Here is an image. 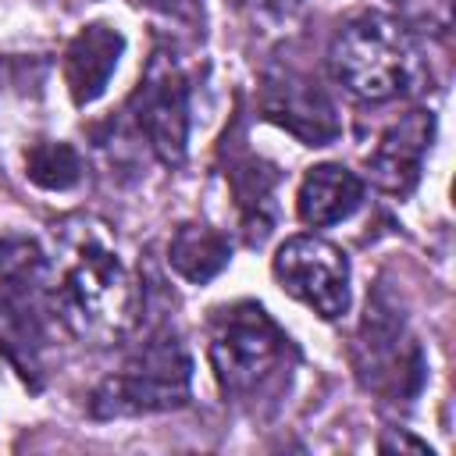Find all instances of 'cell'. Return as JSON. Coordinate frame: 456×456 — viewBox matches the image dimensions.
Listing matches in <instances>:
<instances>
[{
  "label": "cell",
  "instance_id": "obj_1",
  "mask_svg": "<svg viewBox=\"0 0 456 456\" xmlns=\"http://www.w3.org/2000/svg\"><path fill=\"white\" fill-rule=\"evenodd\" d=\"M207 353L224 399L235 403L271 399L289 385V374L296 367L292 338L271 321L260 303L249 299L214 310Z\"/></svg>",
  "mask_w": 456,
  "mask_h": 456
},
{
  "label": "cell",
  "instance_id": "obj_2",
  "mask_svg": "<svg viewBox=\"0 0 456 456\" xmlns=\"http://www.w3.org/2000/svg\"><path fill=\"white\" fill-rule=\"evenodd\" d=\"M57 317L86 342H118L139 314V292L125 264L100 242H82L64 264L53 292Z\"/></svg>",
  "mask_w": 456,
  "mask_h": 456
},
{
  "label": "cell",
  "instance_id": "obj_3",
  "mask_svg": "<svg viewBox=\"0 0 456 456\" xmlns=\"http://www.w3.org/2000/svg\"><path fill=\"white\" fill-rule=\"evenodd\" d=\"M331 71L356 100L385 103L417 89L424 68L410 32L385 14H356L331 39Z\"/></svg>",
  "mask_w": 456,
  "mask_h": 456
},
{
  "label": "cell",
  "instance_id": "obj_4",
  "mask_svg": "<svg viewBox=\"0 0 456 456\" xmlns=\"http://www.w3.org/2000/svg\"><path fill=\"white\" fill-rule=\"evenodd\" d=\"M349 360L360 385L381 395L385 403H410L424 388V370H428L424 349L410 335L406 317L399 314V306L388 299L385 289H378L367 299Z\"/></svg>",
  "mask_w": 456,
  "mask_h": 456
},
{
  "label": "cell",
  "instance_id": "obj_5",
  "mask_svg": "<svg viewBox=\"0 0 456 456\" xmlns=\"http://www.w3.org/2000/svg\"><path fill=\"white\" fill-rule=\"evenodd\" d=\"M192 360L171 331L153 335L128 363L93 392V417H135L160 413L189 403Z\"/></svg>",
  "mask_w": 456,
  "mask_h": 456
},
{
  "label": "cell",
  "instance_id": "obj_6",
  "mask_svg": "<svg viewBox=\"0 0 456 456\" xmlns=\"http://www.w3.org/2000/svg\"><path fill=\"white\" fill-rule=\"evenodd\" d=\"M128 114L135 118L139 132L146 135L150 150L164 167H178L185 160L189 142V82L171 50L157 46L132 100Z\"/></svg>",
  "mask_w": 456,
  "mask_h": 456
},
{
  "label": "cell",
  "instance_id": "obj_7",
  "mask_svg": "<svg viewBox=\"0 0 456 456\" xmlns=\"http://www.w3.org/2000/svg\"><path fill=\"white\" fill-rule=\"evenodd\" d=\"M274 278L289 296L306 303L324 321L349 310V260L346 253L317 235H292L274 253Z\"/></svg>",
  "mask_w": 456,
  "mask_h": 456
},
{
  "label": "cell",
  "instance_id": "obj_8",
  "mask_svg": "<svg viewBox=\"0 0 456 456\" xmlns=\"http://www.w3.org/2000/svg\"><path fill=\"white\" fill-rule=\"evenodd\" d=\"M260 114L267 121L281 125L285 132H292L306 146H328L342 132L328 93L317 86V78H310L296 68H274L264 75Z\"/></svg>",
  "mask_w": 456,
  "mask_h": 456
},
{
  "label": "cell",
  "instance_id": "obj_9",
  "mask_svg": "<svg viewBox=\"0 0 456 456\" xmlns=\"http://www.w3.org/2000/svg\"><path fill=\"white\" fill-rule=\"evenodd\" d=\"M431 135H435L431 110H410L395 125H388L367 157L370 182L388 196H410L420 178V164L431 146Z\"/></svg>",
  "mask_w": 456,
  "mask_h": 456
},
{
  "label": "cell",
  "instance_id": "obj_10",
  "mask_svg": "<svg viewBox=\"0 0 456 456\" xmlns=\"http://www.w3.org/2000/svg\"><path fill=\"white\" fill-rule=\"evenodd\" d=\"M125 53V36L103 21L86 25L64 50V86L78 107L103 96L118 61Z\"/></svg>",
  "mask_w": 456,
  "mask_h": 456
},
{
  "label": "cell",
  "instance_id": "obj_11",
  "mask_svg": "<svg viewBox=\"0 0 456 456\" xmlns=\"http://www.w3.org/2000/svg\"><path fill=\"white\" fill-rule=\"evenodd\" d=\"M363 203V182L342 167V164H317L303 175L296 214L310 228H328L335 221H346Z\"/></svg>",
  "mask_w": 456,
  "mask_h": 456
},
{
  "label": "cell",
  "instance_id": "obj_12",
  "mask_svg": "<svg viewBox=\"0 0 456 456\" xmlns=\"http://www.w3.org/2000/svg\"><path fill=\"white\" fill-rule=\"evenodd\" d=\"M228 182L242 214V228H246V242L260 246L271 235L274 224V185L281 182V171L260 157H253L249 150H239L235 157H228Z\"/></svg>",
  "mask_w": 456,
  "mask_h": 456
},
{
  "label": "cell",
  "instance_id": "obj_13",
  "mask_svg": "<svg viewBox=\"0 0 456 456\" xmlns=\"http://www.w3.org/2000/svg\"><path fill=\"white\" fill-rule=\"evenodd\" d=\"M232 260V242L228 235H221L210 224L200 221H185L175 228L171 242H167V264L175 274H182L192 285H207L210 278H217Z\"/></svg>",
  "mask_w": 456,
  "mask_h": 456
},
{
  "label": "cell",
  "instance_id": "obj_14",
  "mask_svg": "<svg viewBox=\"0 0 456 456\" xmlns=\"http://www.w3.org/2000/svg\"><path fill=\"white\" fill-rule=\"evenodd\" d=\"M25 171L39 189L61 192L78 185L82 178V157L75 153V146L68 142H53V139H39L25 150Z\"/></svg>",
  "mask_w": 456,
  "mask_h": 456
},
{
  "label": "cell",
  "instance_id": "obj_15",
  "mask_svg": "<svg viewBox=\"0 0 456 456\" xmlns=\"http://www.w3.org/2000/svg\"><path fill=\"white\" fill-rule=\"evenodd\" d=\"M46 274V256L32 239H0V285H36Z\"/></svg>",
  "mask_w": 456,
  "mask_h": 456
},
{
  "label": "cell",
  "instance_id": "obj_16",
  "mask_svg": "<svg viewBox=\"0 0 456 456\" xmlns=\"http://www.w3.org/2000/svg\"><path fill=\"white\" fill-rule=\"evenodd\" d=\"M388 4L406 32L445 36L452 25V0H388Z\"/></svg>",
  "mask_w": 456,
  "mask_h": 456
},
{
  "label": "cell",
  "instance_id": "obj_17",
  "mask_svg": "<svg viewBox=\"0 0 456 456\" xmlns=\"http://www.w3.org/2000/svg\"><path fill=\"white\" fill-rule=\"evenodd\" d=\"M142 7H153L167 18H178V21H200L203 18V4L200 0H135Z\"/></svg>",
  "mask_w": 456,
  "mask_h": 456
},
{
  "label": "cell",
  "instance_id": "obj_18",
  "mask_svg": "<svg viewBox=\"0 0 456 456\" xmlns=\"http://www.w3.org/2000/svg\"><path fill=\"white\" fill-rule=\"evenodd\" d=\"M378 449H381V452H392V449H413V452H428V456H431V449H428L424 442L410 438V435H385V438L378 442Z\"/></svg>",
  "mask_w": 456,
  "mask_h": 456
}]
</instances>
